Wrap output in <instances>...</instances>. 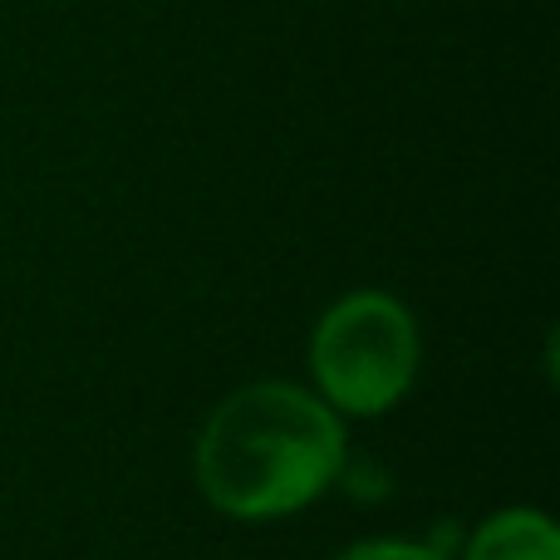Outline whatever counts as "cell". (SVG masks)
<instances>
[{
	"label": "cell",
	"mask_w": 560,
	"mask_h": 560,
	"mask_svg": "<svg viewBox=\"0 0 560 560\" xmlns=\"http://www.w3.org/2000/svg\"><path fill=\"white\" fill-rule=\"evenodd\" d=\"M345 428L319 394L295 384H246L202 423L192 472L202 497L232 522L295 516L335 487Z\"/></svg>",
	"instance_id": "1"
},
{
	"label": "cell",
	"mask_w": 560,
	"mask_h": 560,
	"mask_svg": "<svg viewBox=\"0 0 560 560\" xmlns=\"http://www.w3.org/2000/svg\"><path fill=\"white\" fill-rule=\"evenodd\" d=\"M418 325L388 290H349L319 315L310 335V374L335 413L378 418L418 378Z\"/></svg>",
	"instance_id": "2"
},
{
	"label": "cell",
	"mask_w": 560,
	"mask_h": 560,
	"mask_svg": "<svg viewBox=\"0 0 560 560\" xmlns=\"http://www.w3.org/2000/svg\"><path fill=\"white\" fill-rule=\"evenodd\" d=\"M463 560H560V532L546 512L512 506L477 526Z\"/></svg>",
	"instance_id": "3"
},
{
	"label": "cell",
	"mask_w": 560,
	"mask_h": 560,
	"mask_svg": "<svg viewBox=\"0 0 560 560\" xmlns=\"http://www.w3.org/2000/svg\"><path fill=\"white\" fill-rule=\"evenodd\" d=\"M339 560H447V556L433 551V546H423V541H394V536H384V541L349 546Z\"/></svg>",
	"instance_id": "4"
}]
</instances>
